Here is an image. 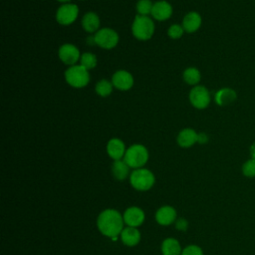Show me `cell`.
Here are the masks:
<instances>
[{
  "instance_id": "ba28073f",
  "label": "cell",
  "mask_w": 255,
  "mask_h": 255,
  "mask_svg": "<svg viewBox=\"0 0 255 255\" xmlns=\"http://www.w3.org/2000/svg\"><path fill=\"white\" fill-rule=\"evenodd\" d=\"M79 16V7L73 3L62 4L56 12V21L62 26L73 24Z\"/></svg>"
},
{
  "instance_id": "7a4b0ae2",
  "label": "cell",
  "mask_w": 255,
  "mask_h": 255,
  "mask_svg": "<svg viewBox=\"0 0 255 255\" xmlns=\"http://www.w3.org/2000/svg\"><path fill=\"white\" fill-rule=\"evenodd\" d=\"M148 157L149 154L147 148L143 144L134 143L127 148L123 159L130 168L136 169L143 167L146 164Z\"/></svg>"
},
{
  "instance_id": "4fadbf2b",
  "label": "cell",
  "mask_w": 255,
  "mask_h": 255,
  "mask_svg": "<svg viewBox=\"0 0 255 255\" xmlns=\"http://www.w3.org/2000/svg\"><path fill=\"white\" fill-rule=\"evenodd\" d=\"M172 11V6L170 5L169 2L165 0H160L153 3L150 15L154 20L163 22L171 17Z\"/></svg>"
},
{
  "instance_id": "5bb4252c",
  "label": "cell",
  "mask_w": 255,
  "mask_h": 255,
  "mask_svg": "<svg viewBox=\"0 0 255 255\" xmlns=\"http://www.w3.org/2000/svg\"><path fill=\"white\" fill-rule=\"evenodd\" d=\"M126 151V144L119 137H113L107 143V153L113 160L123 159Z\"/></svg>"
},
{
  "instance_id": "cb8c5ba5",
  "label": "cell",
  "mask_w": 255,
  "mask_h": 255,
  "mask_svg": "<svg viewBox=\"0 0 255 255\" xmlns=\"http://www.w3.org/2000/svg\"><path fill=\"white\" fill-rule=\"evenodd\" d=\"M97 64H98V59H97V56L95 54L89 53V52H85V53H83L81 55L80 65H82L88 71L93 70L94 68H96Z\"/></svg>"
},
{
  "instance_id": "30bf717a",
  "label": "cell",
  "mask_w": 255,
  "mask_h": 255,
  "mask_svg": "<svg viewBox=\"0 0 255 255\" xmlns=\"http://www.w3.org/2000/svg\"><path fill=\"white\" fill-rule=\"evenodd\" d=\"M112 83L114 88L122 92L130 90L133 87L134 79L132 75L126 70H119L112 76Z\"/></svg>"
},
{
  "instance_id": "2e32d148",
  "label": "cell",
  "mask_w": 255,
  "mask_h": 255,
  "mask_svg": "<svg viewBox=\"0 0 255 255\" xmlns=\"http://www.w3.org/2000/svg\"><path fill=\"white\" fill-rule=\"evenodd\" d=\"M121 241L124 245L128 247H133L136 246L141 238L140 232L136 227H130L127 226L123 229L121 235H120Z\"/></svg>"
},
{
  "instance_id": "d4e9b609",
  "label": "cell",
  "mask_w": 255,
  "mask_h": 255,
  "mask_svg": "<svg viewBox=\"0 0 255 255\" xmlns=\"http://www.w3.org/2000/svg\"><path fill=\"white\" fill-rule=\"evenodd\" d=\"M152 7L153 3L151 2V0H138L135 5L137 15L141 16H149L151 14Z\"/></svg>"
},
{
  "instance_id": "44dd1931",
  "label": "cell",
  "mask_w": 255,
  "mask_h": 255,
  "mask_svg": "<svg viewBox=\"0 0 255 255\" xmlns=\"http://www.w3.org/2000/svg\"><path fill=\"white\" fill-rule=\"evenodd\" d=\"M129 168L130 167L126 163L124 159L114 160L112 164L113 176L117 180H120V181L125 180L126 178H128V176L129 177Z\"/></svg>"
},
{
  "instance_id": "e0dca14e",
  "label": "cell",
  "mask_w": 255,
  "mask_h": 255,
  "mask_svg": "<svg viewBox=\"0 0 255 255\" xmlns=\"http://www.w3.org/2000/svg\"><path fill=\"white\" fill-rule=\"evenodd\" d=\"M202 24V18L199 13L195 11H190L185 14L182 19V27L185 32L187 33H194L196 32Z\"/></svg>"
},
{
  "instance_id": "1f68e13d",
  "label": "cell",
  "mask_w": 255,
  "mask_h": 255,
  "mask_svg": "<svg viewBox=\"0 0 255 255\" xmlns=\"http://www.w3.org/2000/svg\"><path fill=\"white\" fill-rule=\"evenodd\" d=\"M57 1H59V2H61V3H63V4H65V3H70L71 0H57Z\"/></svg>"
},
{
  "instance_id": "5b68a950",
  "label": "cell",
  "mask_w": 255,
  "mask_h": 255,
  "mask_svg": "<svg viewBox=\"0 0 255 255\" xmlns=\"http://www.w3.org/2000/svg\"><path fill=\"white\" fill-rule=\"evenodd\" d=\"M64 76L67 84L75 89L85 88L91 80L90 72L82 65L70 66L65 71Z\"/></svg>"
},
{
  "instance_id": "7402d4cb",
  "label": "cell",
  "mask_w": 255,
  "mask_h": 255,
  "mask_svg": "<svg viewBox=\"0 0 255 255\" xmlns=\"http://www.w3.org/2000/svg\"><path fill=\"white\" fill-rule=\"evenodd\" d=\"M184 82L189 86H197L201 80V73L195 67H188L182 73Z\"/></svg>"
},
{
  "instance_id": "83f0119b",
  "label": "cell",
  "mask_w": 255,
  "mask_h": 255,
  "mask_svg": "<svg viewBox=\"0 0 255 255\" xmlns=\"http://www.w3.org/2000/svg\"><path fill=\"white\" fill-rule=\"evenodd\" d=\"M181 255H204V254L201 247L195 244H190L182 249Z\"/></svg>"
},
{
  "instance_id": "9a60e30c",
  "label": "cell",
  "mask_w": 255,
  "mask_h": 255,
  "mask_svg": "<svg viewBox=\"0 0 255 255\" xmlns=\"http://www.w3.org/2000/svg\"><path fill=\"white\" fill-rule=\"evenodd\" d=\"M197 135L198 132H196L193 128H185L181 129L176 136L177 144L182 148L191 147L197 142Z\"/></svg>"
},
{
  "instance_id": "484cf974",
  "label": "cell",
  "mask_w": 255,
  "mask_h": 255,
  "mask_svg": "<svg viewBox=\"0 0 255 255\" xmlns=\"http://www.w3.org/2000/svg\"><path fill=\"white\" fill-rule=\"evenodd\" d=\"M184 29L182 27V25H179V24H172L169 26L168 30H167V35L170 39H173V40H177V39H180L182 36H183V33H184Z\"/></svg>"
},
{
  "instance_id": "f1b7e54d",
  "label": "cell",
  "mask_w": 255,
  "mask_h": 255,
  "mask_svg": "<svg viewBox=\"0 0 255 255\" xmlns=\"http://www.w3.org/2000/svg\"><path fill=\"white\" fill-rule=\"evenodd\" d=\"M174 225H175V228L181 232H185L188 229V221L185 218L176 219L174 222Z\"/></svg>"
},
{
  "instance_id": "8992f818",
  "label": "cell",
  "mask_w": 255,
  "mask_h": 255,
  "mask_svg": "<svg viewBox=\"0 0 255 255\" xmlns=\"http://www.w3.org/2000/svg\"><path fill=\"white\" fill-rule=\"evenodd\" d=\"M94 37L96 45L105 50L114 49L120 41L118 32L109 27L101 28L97 33H95Z\"/></svg>"
},
{
  "instance_id": "ac0fdd59",
  "label": "cell",
  "mask_w": 255,
  "mask_h": 255,
  "mask_svg": "<svg viewBox=\"0 0 255 255\" xmlns=\"http://www.w3.org/2000/svg\"><path fill=\"white\" fill-rule=\"evenodd\" d=\"M237 99L236 92L231 88H221L219 89L214 96L215 103L219 107H226L233 104Z\"/></svg>"
},
{
  "instance_id": "8fae6325",
  "label": "cell",
  "mask_w": 255,
  "mask_h": 255,
  "mask_svg": "<svg viewBox=\"0 0 255 255\" xmlns=\"http://www.w3.org/2000/svg\"><path fill=\"white\" fill-rule=\"evenodd\" d=\"M123 217L127 226L137 228L144 222L145 213L138 206H130L125 210Z\"/></svg>"
},
{
  "instance_id": "ffe728a7",
  "label": "cell",
  "mask_w": 255,
  "mask_h": 255,
  "mask_svg": "<svg viewBox=\"0 0 255 255\" xmlns=\"http://www.w3.org/2000/svg\"><path fill=\"white\" fill-rule=\"evenodd\" d=\"M162 255H181L182 248L179 241L173 237H167L161 242L160 246Z\"/></svg>"
},
{
  "instance_id": "4316f807",
  "label": "cell",
  "mask_w": 255,
  "mask_h": 255,
  "mask_svg": "<svg viewBox=\"0 0 255 255\" xmlns=\"http://www.w3.org/2000/svg\"><path fill=\"white\" fill-rule=\"evenodd\" d=\"M242 173L246 177H255V159L250 157L243 163Z\"/></svg>"
},
{
  "instance_id": "d6986e66",
  "label": "cell",
  "mask_w": 255,
  "mask_h": 255,
  "mask_svg": "<svg viewBox=\"0 0 255 255\" xmlns=\"http://www.w3.org/2000/svg\"><path fill=\"white\" fill-rule=\"evenodd\" d=\"M101 20L97 13L90 11L87 12L82 18V27L83 29L90 34L97 33L101 28Z\"/></svg>"
},
{
  "instance_id": "4dcf8cb0",
  "label": "cell",
  "mask_w": 255,
  "mask_h": 255,
  "mask_svg": "<svg viewBox=\"0 0 255 255\" xmlns=\"http://www.w3.org/2000/svg\"><path fill=\"white\" fill-rule=\"evenodd\" d=\"M249 152H250V156H251V158L255 159V141L250 145Z\"/></svg>"
},
{
  "instance_id": "6da1fadb",
  "label": "cell",
  "mask_w": 255,
  "mask_h": 255,
  "mask_svg": "<svg viewBox=\"0 0 255 255\" xmlns=\"http://www.w3.org/2000/svg\"><path fill=\"white\" fill-rule=\"evenodd\" d=\"M125 221L123 214L113 208H107L103 210L97 218V227L99 231L106 237L117 239L121 235Z\"/></svg>"
},
{
  "instance_id": "3957f363",
  "label": "cell",
  "mask_w": 255,
  "mask_h": 255,
  "mask_svg": "<svg viewBox=\"0 0 255 255\" xmlns=\"http://www.w3.org/2000/svg\"><path fill=\"white\" fill-rule=\"evenodd\" d=\"M154 22L149 16L136 15L131 24L132 36L139 41H147L154 34Z\"/></svg>"
},
{
  "instance_id": "7c38bea8",
  "label": "cell",
  "mask_w": 255,
  "mask_h": 255,
  "mask_svg": "<svg viewBox=\"0 0 255 255\" xmlns=\"http://www.w3.org/2000/svg\"><path fill=\"white\" fill-rule=\"evenodd\" d=\"M176 216H177V212H176L175 208L172 207L171 205L160 206L154 214L156 223L161 226L171 225L172 223L175 222Z\"/></svg>"
},
{
  "instance_id": "52a82bcc",
  "label": "cell",
  "mask_w": 255,
  "mask_h": 255,
  "mask_svg": "<svg viewBox=\"0 0 255 255\" xmlns=\"http://www.w3.org/2000/svg\"><path fill=\"white\" fill-rule=\"evenodd\" d=\"M189 102L191 106L197 110L206 109L211 101L210 93L204 86H194L188 95Z\"/></svg>"
},
{
  "instance_id": "f546056e",
  "label": "cell",
  "mask_w": 255,
  "mask_h": 255,
  "mask_svg": "<svg viewBox=\"0 0 255 255\" xmlns=\"http://www.w3.org/2000/svg\"><path fill=\"white\" fill-rule=\"evenodd\" d=\"M208 141V135L205 132H199L197 135V143L204 144Z\"/></svg>"
},
{
  "instance_id": "277c9868",
  "label": "cell",
  "mask_w": 255,
  "mask_h": 255,
  "mask_svg": "<svg viewBox=\"0 0 255 255\" xmlns=\"http://www.w3.org/2000/svg\"><path fill=\"white\" fill-rule=\"evenodd\" d=\"M129 183L137 191H147L155 183L153 172L147 168L140 167L133 169L129 174Z\"/></svg>"
},
{
  "instance_id": "9c48e42d",
  "label": "cell",
  "mask_w": 255,
  "mask_h": 255,
  "mask_svg": "<svg viewBox=\"0 0 255 255\" xmlns=\"http://www.w3.org/2000/svg\"><path fill=\"white\" fill-rule=\"evenodd\" d=\"M81 55L78 47L71 43L63 44L58 51V56L61 62L69 67L77 65V62L81 59Z\"/></svg>"
},
{
  "instance_id": "603a6c76",
  "label": "cell",
  "mask_w": 255,
  "mask_h": 255,
  "mask_svg": "<svg viewBox=\"0 0 255 255\" xmlns=\"http://www.w3.org/2000/svg\"><path fill=\"white\" fill-rule=\"evenodd\" d=\"M114 90V85L112 81H109L107 79H102L100 80L95 87L96 94L102 98H107L109 97Z\"/></svg>"
}]
</instances>
